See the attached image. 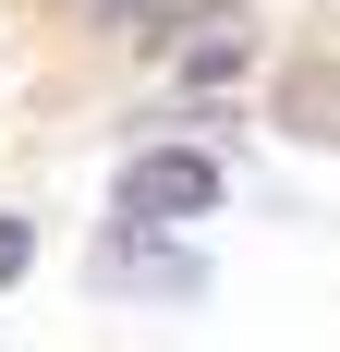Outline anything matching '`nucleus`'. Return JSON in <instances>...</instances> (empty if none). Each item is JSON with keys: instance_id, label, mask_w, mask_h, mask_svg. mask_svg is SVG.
<instances>
[{"instance_id": "f257e3e1", "label": "nucleus", "mask_w": 340, "mask_h": 352, "mask_svg": "<svg viewBox=\"0 0 340 352\" xmlns=\"http://www.w3.org/2000/svg\"><path fill=\"white\" fill-rule=\"evenodd\" d=\"M206 207H219V158H195V146L122 158V219L134 231H170V219H206Z\"/></svg>"}, {"instance_id": "f03ea898", "label": "nucleus", "mask_w": 340, "mask_h": 352, "mask_svg": "<svg viewBox=\"0 0 340 352\" xmlns=\"http://www.w3.org/2000/svg\"><path fill=\"white\" fill-rule=\"evenodd\" d=\"M243 61H255V36H243V25H219V36H195V49H182V73H195V85H231Z\"/></svg>"}, {"instance_id": "7ed1b4c3", "label": "nucleus", "mask_w": 340, "mask_h": 352, "mask_svg": "<svg viewBox=\"0 0 340 352\" xmlns=\"http://www.w3.org/2000/svg\"><path fill=\"white\" fill-rule=\"evenodd\" d=\"M25 255H36V231H25V219H0V280H12Z\"/></svg>"}]
</instances>
